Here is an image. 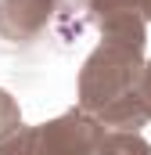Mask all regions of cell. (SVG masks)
I'll return each mask as SVG.
<instances>
[{"label":"cell","instance_id":"1","mask_svg":"<svg viewBox=\"0 0 151 155\" xmlns=\"http://www.w3.org/2000/svg\"><path fill=\"white\" fill-rule=\"evenodd\" d=\"M144 65V51L122 47V43H97L76 79V97L86 116L101 119L115 105L137 97V79Z\"/></svg>","mask_w":151,"mask_h":155},{"label":"cell","instance_id":"2","mask_svg":"<svg viewBox=\"0 0 151 155\" xmlns=\"http://www.w3.org/2000/svg\"><path fill=\"white\" fill-rule=\"evenodd\" d=\"M50 33H58L61 40H69L72 33L79 36L58 0H0V43L7 51H25Z\"/></svg>","mask_w":151,"mask_h":155},{"label":"cell","instance_id":"3","mask_svg":"<svg viewBox=\"0 0 151 155\" xmlns=\"http://www.w3.org/2000/svg\"><path fill=\"white\" fill-rule=\"evenodd\" d=\"M104 126L83 108H69L61 116L36 126V155H94Z\"/></svg>","mask_w":151,"mask_h":155},{"label":"cell","instance_id":"4","mask_svg":"<svg viewBox=\"0 0 151 155\" xmlns=\"http://www.w3.org/2000/svg\"><path fill=\"white\" fill-rule=\"evenodd\" d=\"M86 18L101 29V43H122L133 51H144L148 43L140 0H86Z\"/></svg>","mask_w":151,"mask_h":155},{"label":"cell","instance_id":"5","mask_svg":"<svg viewBox=\"0 0 151 155\" xmlns=\"http://www.w3.org/2000/svg\"><path fill=\"white\" fill-rule=\"evenodd\" d=\"M94 155H151V144L130 130H104Z\"/></svg>","mask_w":151,"mask_h":155},{"label":"cell","instance_id":"6","mask_svg":"<svg viewBox=\"0 0 151 155\" xmlns=\"http://www.w3.org/2000/svg\"><path fill=\"white\" fill-rule=\"evenodd\" d=\"M0 155H36V126H18L0 137Z\"/></svg>","mask_w":151,"mask_h":155},{"label":"cell","instance_id":"7","mask_svg":"<svg viewBox=\"0 0 151 155\" xmlns=\"http://www.w3.org/2000/svg\"><path fill=\"white\" fill-rule=\"evenodd\" d=\"M18 126H22V108H18V101L0 87V137L11 134V130H18Z\"/></svg>","mask_w":151,"mask_h":155},{"label":"cell","instance_id":"8","mask_svg":"<svg viewBox=\"0 0 151 155\" xmlns=\"http://www.w3.org/2000/svg\"><path fill=\"white\" fill-rule=\"evenodd\" d=\"M137 97H140V105H144V112L151 119V58L140 65V79H137Z\"/></svg>","mask_w":151,"mask_h":155},{"label":"cell","instance_id":"9","mask_svg":"<svg viewBox=\"0 0 151 155\" xmlns=\"http://www.w3.org/2000/svg\"><path fill=\"white\" fill-rule=\"evenodd\" d=\"M58 4L65 7V15H69V22L76 29H83V22H86V0H58Z\"/></svg>","mask_w":151,"mask_h":155},{"label":"cell","instance_id":"10","mask_svg":"<svg viewBox=\"0 0 151 155\" xmlns=\"http://www.w3.org/2000/svg\"><path fill=\"white\" fill-rule=\"evenodd\" d=\"M140 15H144V22H151V0H140Z\"/></svg>","mask_w":151,"mask_h":155}]
</instances>
